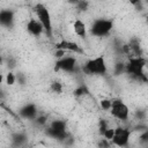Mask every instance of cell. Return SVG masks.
Returning a JSON list of instances; mask_svg holds the SVG:
<instances>
[{"label":"cell","instance_id":"1","mask_svg":"<svg viewBox=\"0 0 148 148\" xmlns=\"http://www.w3.org/2000/svg\"><path fill=\"white\" fill-rule=\"evenodd\" d=\"M34 13L37 17V20L42 23L43 28H44V34L46 35L47 38L52 39L53 37V25H52V17H51V13L49 10V8L42 3V2H37L34 6Z\"/></svg>","mask_w":148,"mask_h":148},{"label":"cell","instance_id":"2","mask_svg":"<svg viewBox=\"0 0 148 148\" xmlns=\"http://www.w3.org/2000/svg\"><path fill=\"white\" fill-rule=\"evenodd\" d=\"M83 73L88 75H105L108 73V65L104 56H97L88 59L83 67Z\"/></svg>","mask_w":148,"mask_h":148},{"label":"cell","instance_id":"3","mask_svg":"<svg viewBox=\"0 0 148 148\" xmlns=\"http://www.w3.org/2000/svg\"><path fill=\"white\" fill-rule=\"evenodd\" d=\"M146 64H147V60L142 56L130 57L128 58V62L125 65V72L127 74L133 75L136 79L143 77L145 80H147L146 75L143 74V69L146 67Z\"/></svg>","mask_w":148,"mask_h":148},{"label":"cell","instance_id":"4","mask_svg":"<svg viewBox=\"0 0 148 148\" xmlns=\"http://www.w3.org/2000/svg\"><path fill=\"white\" fill-rule=\"evenodd\" d=\"M113 29V21L110 18H96L89 28V34L95 37H105Z\"/></svg>","mask_w":148,"mask_h":148},{"label":"cell","instance_id":"5","mask_svg":"<svg viewBox=\"0 0 148 148\" xmlns=\"http://www.w3.org/2000/svg\"><path fill=\"white\" fill-rule=\"evenodd\" d=\"M110 113L113 118L120 120V121H126L130 117V109L126 105L125 102H123L121 99L117 98V99H112L111 102V108H110Z\"/></svg>","mask_w":148,"mask_h":148},{"label":"cell","instance_id":"6","mask_svg":"<svg viewBox=\"0 0 148 148\" xmlns=\"http://www.w3.org/2000/svg\"><path fill=\"white\" fill-rule=\"evenodd\" d=\"M77 69V61L76 58L73 56H64L62 58L57 59L54 64L56 72H65V73H75Z\"/></svg>","mask_w":148,"mask_h":148},{"label":"cell","instance_id":"7","mask_svg":"<svg viewBox=\"0 0 148 148\" xmlns=\"http://www.w3.org/2000/svg\"><path fill=\"white\" fill-rule=\"evenodd\" d=\"M131 136V131L123 126H118L114 128V134L111 140L112 145L117 147H127Z\"/></svg>","mask_w":148,"mask_h":148},{"label":"cell","instance_id":"8","mask_svg":"<svg viewBox=\"0 0 148 148\" xmlns=\"http://www.w3.org/2000/svg\"><path fill=\"white\" fill-rule=\"evenodd\" d=\"M54 47L64 50L66 52H74V53H79V54L83 53V50L81 49V46L77 43L72 42V40H67V39H61V40L57 42Z\"/></svg>","mask_w":148,"mask_h":148},{"label":"cell","instance_id":"9","mask_svg":"<svg viewBox=\"0 0 148 148\" xmlns=\"http://www.w3.org/2000/svg\"><path fill=\"white\" fill-rule=\"evenodd\" d=\"M15 23V12L12 9L0 10V27L13 28Z\"/></svg>","mask_w":148,"mask_h":148},{"label":"cell","instance_id":"10","mask_svg":"<svg viewBox=\"0 0 148 148\" xmlns=\"http://www.w3.org/2000/svg\"><path fill=\"white\" fill-rule=\"evenodd\" d=\"M25 28H27V31H28L30 35H32L34 37H39L40 35L44 34V28H43L42 23H40L37 18H35V17H31V18L28 21Z\"/></svg>","mask_w":148,"mask_h":148},{"label":"cell","instance_id":"11","mask_svg":"<svg viewBox=\"0 0 148 148\" xmlns=\"http://www.w3.org/2000/svg\"><path fill=\"white\" fill-rule=\"evenodd\" d=\"M37 106L34 104V103H28L25 105H23L20 111H18V114L21 118L23 119H29V120H34L37 116Z\"/></svg>","mask_w":148,"mask_h":148},{"label":"cell","instance_id":"12","mask_svg":"<svg viewBox=\"0 0 148 148\" xmlns=\"http://www.w3.org/2000/svg\"><path fill=\"white\" fill-rule=\"evenodd\" d=\"M73 31H74V34L77 36V37H80V38H86L87 37V35H88V28H87V25H86V23L82 21V20H80V18H76L74 22H73Z\"/></svg>","mask_w":148,"mask_h":148},{"label":"cell","instance_id":"13","mask_svg":"<svg viewBox=\"0 0 148 148\" xmlns=\"http://www.w3.org/2000/svg\"><path fill=\"white\" fill-rule=\"evenodd\" d=\"M46 135L52 138V139H56V140H65L68 138V133L67 131H59V130H54V128H51L50 126L46 128L45 131Z\"/></svg>","mask_w":148,"mask_h":148},{"label":"cell","instance_id":"14","mask_svg":"<svg viewBox=\"0 0 148 148\" xmlns=\"http://www.w3.org/2000/svg\"><path fill=\"white\" fill-rule=\"evenodd\" d=\"M12 140H13V145L14 146H23L27 140H28V136L25 135V133H22V132H18V133H14L12 135Z\"/></svg>","mask_w":148,"mask_h":148},{"label":"cell","instance_id":"15","mask_svg":"<svg viewBox=\"0 0 148 148\" xmlns=\"http://www.w3.org/2000/svg\"><path fill=\"white\" fill-rule=\"evenodd\" d=\"M50 127L51 128H54V130H59V131H66V123L64 120H53L51 124H50Z\"/></svg>","mask_w":148,"mask_h":148},{"label":"cell","instance_id":"16","mask_svg":"<svg viewBox=\"0 0 148 148\" xmlns=\"http://www.w3.org/2000/svg\"><path fill=\"white\" fill-rule=\"evenodd\" d=\"M5 81H6V84L7 86H14L16 83V74L12 71H9L6 76H5Z\"/></svg>","mask_w":148,"mask_h":148},{"label":"cell","instance_id":"17","mask_svg":"<svg viewBox=\"0 0 148 148\" xmlns=\"http://www.w3.org/2000/svg\"><path fill=\"white\" fill-rule=\"evenodd\" d=\"M50 89L54 94H61L62 92V83L59 82V81H53L50 84Z\"/></svg>","mask_w":148,"mask_h":148},{"label":"cell","instance_id":"18","mask_svg":"<svg viewBox=\"0 0 148 148\" xmlns=\"http://www.w3.org/2000/svg\"><path fill=\"white\" fill-rule=\"evenodd\" d=\"M111 102H112V99L102 98V99L99 101V106H101V109L104 110V111H109L110 108H111Z\"/></svg>","mask_w":148,"mask_h":148},{"label":"cell","instance_id":"19","mask_svg":"<svg viewBox=\"0 0 148 148\" xmlns=\"http://www.w3.org/2000/svg\"><path fill=\"white\" fill-rule=\"evenodd\" d=\"M113 134H114V128L109 126V127L103 132L102 136H103L104 139H106V140H109V141L111 142V140H112V138H113Z\"/></svg>","mask_w":148,"mask_h":148},{"label":"cell","instance_id":"20","mask_svg":"<svg viewBox=\"0 0 148 148\" xmlns=\"http://www.w3.org/2000/svg\"><path fill=\"white\" fill-rule=\"evenodd\" d=\"M88 92H89V91H88V89H87L86 86H80V87H77V88L74 90V95H75L76 97L84 96V95H87Z\"/></svg>","mask_w":148,"mask_h":148},{"label":"cell","instance_id":"21","mask_svg":"<svg viewBox=\"0 0 148 148\" xmlns=\"http://www.w3.org/2000/svg\"><path fill=\"white\" fill-rule=\"evenodd\" d=\"M75 6H76V8H77L79 10L86 12V10H88V8H89V2H88L87 0H79Z\"/></svg>","mask_w":148,"mask_h":148},{"label":"cell","instance_id":"22","mask_svg":"<svg viewBox=\"0 0 148 148\" xmlns=\"http://www.w3.org/2000/svg\"><path fill=\"white\" fill-rule=\"evenodd\" d=\"M108 127H109L108 123H106L104 119H101V120H99V123H98V133H99V135H102V134H103V132H104Z\"/></svg>","mask_w":148,"mask_h":148},{"label":"cell","instance_id":"23","mask_svg":"<svg viewBox=\"0 0 148 148\" xmlns=\"http://www.w3.org/2000/svg\"><path fill=\"white\" fill-rule=\"evenodd\" d=\"M35 120V123L37 124V125H39V126H44L45 124H46V120H47V118L45 117V116H36V118L34 119Z\"/></svg>","mask_w":148,"mask_h":148},{"label":"cell","instance_id":"24","mask_svg":"<svg viewBox=\"0 0 148 148\" xmlns=\"http://www.w3.org/2000/svg\"><path fill=\"white\" fill-rule=\"evenodd\" d=\"M125 72V64L120 62V64H117L116 65V68H114V74L118 75L120 73H124Z\"/></svg>","mask_w":148,"mask_h":148},{"label":"cell","instance_id":"25","mask_svg":"<svg viewBox=\"0 0 148 148\" xmlns=\"http://www.w3.org/2000/svg\"><path fill=\"white\" fill-rule=\"evenodd\" d=\"M16 81L20 83V84H25V75L23 73H17L16 74Z\"/></svg>","mask_w":148,"mask_h":148},{"label":"cell","instance_id":"26","mask_svg":"<svg viewBox=\"0 0 148 148\" xmlns=\"http://www.w3.org/2000/svg\"><path fill=\"white\" fill-rule=\"evenodd\" d=\"M142 1L143 0H128L130 5H132L135 8H142Z\"/></svg>","mask_w":148,"mask_h":148},{"label":"cell","instance_id":"27","mask_svg":"<svg viewBox=\"0 0 148 148\" xmlns=\"http://www.w3.org/2000/svg\"><path fill=\"white\" fill-rule=\"evenodd\" d=\"M65 54H66V51H64V50H60V49H56V52H54V57H56L57 59H59V58H62Z\"/></svg>","mask_w":148,"mask_h":148},{"label":"cell","instance_id":"28","mask_svg":"<svg viewBox=\"0 0 148 148\" xmlns=\"http://www.w3.org/2000/svg\"><path fill=\"white\" fill-rule=\"evenodd\" d=\"M66 1H67L69 5H74V6H75V5L77 3V1H79V0H66Z\"/></svg>","mask_w":148,"mask_h":148},{"label":"cell","instance_id":"29","mask_svg":"<svg viewBox=\"0 0 148 148\" xmlns=\"http://www.w3.org/2000/svg\"><path fill=\"white\" fill-rule=\"evenodd\" d=\"M3 80H5V76H3V74H1V73H0V84L3 82Z\"/></svg>","mask_w":148,"mask_h":148},{"label":"cell","instance_id":"30","mask_svg":"<svg viewBox=\"0 0 148 148\" xmlns=\"http://www.w3.org/2000/svg\"><path fill=\"white\" fill-rule=\"evenodd\" d=\"M143 1H146V0H143Z\"/></svg>","mask_w":148,"mask_h":148}]
</instances>
